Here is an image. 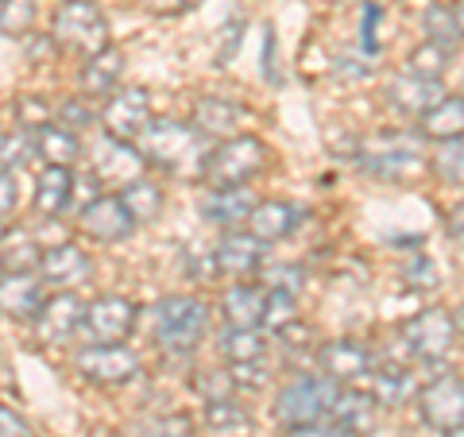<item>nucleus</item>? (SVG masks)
<instances>
[{
    "label": "nucleus",
    "instance_id": "nucleus-1",
    "mask_svg": "<svg viewBox=\"0 0 464 437\" xmlns=\"http://www.w3.org/2000/svg\"><path fill=\"white\" fill-rule=\"evenodd\" d=\"M201 136L194 124H179V121H151V128L140 136V151L159 163L163 170L174 174H198L206 167V151H201Z\"/></svg>",
    "mask_w": 464,
    "mask_h": 437
},
{
    "label": "nucleus",
    "instance_id": "nucleus-2",
    "mask_svg": "<svg viewBox=\"0 0 464 437\" xmlns=\"http://www.w3.org/2000/svg\"><path fill=\"white\" fill-rule=\"evenodd\" d=\"M51 39L70 54L93 58L109 47V20L93 0H63L54 12V32Z\"/></svg>",
    "mask_w": 464,
    "mask_h": 437
},
{
    "label": "nucleus",
    "instance_id": "nucleus-3",
    "mask_svg": "<svg viewBox=\"0 0 464 437\" xmlns=\"http://www.w3.org/2000/svg\"><path fill=\"white\" fill-rule=\"evenodd\" d=\"M209 329V306L190 295H174L155 306V341L170 353H190Z\"/></svg>",
    "mask_w": 464,
    "mask_h": 437
},
{
    "label": "nucleus",
    "instance_id": "nucleus-4",
    "mask_svg": "<svg viewBox=\"0 0 464 437\" xmlns=\"http://www.w3.org/2000/svg\"><path fill=\"white\" fill-rule=\"evenodd\" d=\"M264 163H267V148L256 136H232L209 151L206 167H201V179L209 186H240L252 174L264 170Z\"/></svg>",
    "mask_w": 464,
    "mask_h": 437
},
{
    "label": "nucleus",
    "instance_id": "nucleus-5",
    "mask_svg": "<svg viewBox=\"0 0 464 437\" xmlns=\"http://www.w3.org/2000/svg\"><path fill=\"white\" fill-rule=\"evenodd\" d=\"M341 395V384L329 380V375H302V380L286 384L279 403H275V414H279L283 426H302V422H317L329 418L333 403Z\"/></svg>",
    "mask_w": 464,
    "mask_h": 437
},
{
    "label": "nucleus",
    "instance_id": "nucleus-6",
    "mask_svg": "<svg viewBox=\"0 0 464 437\" xmlns=\"http://www.w3.org/2000/svg\"><path fill=\"white\" fill-rule=\"evenodd\" d=\"M360 167L380 174V179H406L422 167V143L411 132H391V136H375L372 143L360 148Z\"/></svg>",
    "mask_w": 464,
    "mask_h": 437
},
{
    "label": "nucleus",
    "instance_id": "nucleus-7",
    "mask_svg": "<svg viewBox=\"0 0 464 437\" xmlns=\"http://www.w3.org/2000/svg\"><path fill=\"white\" fill-rule=\"evenodd\" d=\"M74 368L90 384L121 387V384H128L140 372V356L132 353V348H124V345H90V348H82V353H78Z\"/></svg>",
    "mask_w": 464,
    "mask_h": 437
},
{
    "label": "nucleus",
    "instance_id": "nucleus-8",
    "mask_svg": "<svg viewBox=\"0 0 464 437\" xmlns=\"http://www.w3.org/2000/svg\"><path fill=\"white\" fill-rule=\"evenodd\" d=\"M418 411L430 430H457L464 426V380L460 375H438L430 387H422L418 395Z\"/></svg>",
    "mask_w": 464,
    "mask_h": 437
},
{
    "label": "nucleus",
    "instance_id": "nucleus-9",
    "mask_svg": "<svg viewBox=\"0 0 464 437\" xmlns=\"http://www.w3.org/2000/svg\"><path fill=\"white\" fill-rule=\"evenodd\" d=\"M143 163H148V155H140L136 143L105 136L97 143V155H93V179L101 186H121L124 190V186L143 179Z\"/></svg>",
    "mask_w": 464,
    "mask_h": 437
},
{
    "label": "nucleus",
    "instance_id": "nucleus-10",
    "mask_svg": "<svg viewBox=\"0 0 464 437\" xmlns=\"http://www.w3.org/2000/svg\"><path fill=\"white\" fill-rule=\"evenodd\" d=\"M101 121H105V136L136 143L151 128V121H155V116H151V97L143 93V90H121V93H112L105 112H101Z\"/></svg>",
    "mask_w": 464,
    "mask_h": 437
},
{
    "label": "nucleus",
    "instance_id": "nucleus-11",
    "mask_svg": "<svg viewBox=\"0 0 464 437\" xmlns=\"http://www.w3.org/2000/svg\"><path fill=\"white\" fill-rule=\"evenodd\" d=\"M453 333L457 322L445 310H422L402 325V341L418 360H441L453 348Z\"/></svg>",
    "mask_w": 464,
    "mask_h": 437
},
{
    "label": "nucleus",
    "instance_id": "nucleus-12",
    "mask_svg": "<svg viewBox=\"0 0 464 437\" xmlns=\"http://www.w3.org/2000/svg\"><path fill=\"white\" fill-rule=\"evenodd\" d=\"M136 325V306L121 295H101L85 310V329L97 345H121Z\"/></svg>",
    "mask_w": 464,
    "mask_h": 437
},
{
    "label": "nucleus",
    "instance_id": "nucleus-13",
    "mask_svg": "<svg viewBox=\"0 0 464 437\" xmlns=\"http://www.w3.org/2000/svg\"><path fill=\"white\" fill-rule=\"evenodd\" d=\"M136 225V217L128 213L124 206V198H93L90 206H85L78 213V228L85 232V237H93L101 244H112V240H124L128 232H132Z\"/></svg>",
    "mask_w": 464,
    "mask_h": 437
},
{
    "label": "nucleus",
    "instance_id": "nucleus-14",
    "mask_svg": "<svg viewBox=\"0 0 464 437\" xmlns=\"http://www.w3.org/2000/svg\"><path fill=\"white\" fill-rule=\"evenodd\" d=\"M85 310L90 306H82L78 295H70V290H58L54 298L43 302V310L35 314V333L39 341H70L74 337V329L85 325Z\"/></svg>",
    "mask_w": 464,
    "mask_h": 437
},
{
    "label": "nucleus",
    "instance_id": "nucleus-15",
    "mask_svg": "<svg viewBox=\"0 0 464 437\" xmlns=\"http://www.w3.org/2000/svg\"><path fill=\"white\" fill-rule=\"evenodd\" d=\"M39 275L47 279V286L70 290V286H78V283H85L93 275V259L85 256L78 244H54L51 252H43Z\"/></svg>",
    "mask_w": 464,
    "mask_h": 437
},
{
    "label": "nucleus",
    "instance_id": "nucleus-16",
    "mask_svg": "<svg viewBox=\"0 0 464 437\" xmlns=\"http://www.w3.org/2000/svg\"><path fill=\"white\" fill-rule=\"evenodd\" d=\"M213 259H217V271L232 275V279H248L264 267V240L252 237V232H232L221 244L213 248Z\"/></svg>",
    "mask_w": 464,
    "mask_h": 437
},
{
    "label": "nucleus",
    "instance_id": "nucleus-17",
    "mask_svg": "<svg viewBox=\"0 0 464 437\" xmlns=\"http://www.w3.org/2000/svg\"><path fill=\"white\" fill-rule=\"evenodd\" d=\"M387 101L406 116H426L438 101H445V90L438 78H426V74H399L395 82L387 85Z\"/></svg>",
    "mask_w": 464,
    "mask_h": 437
},
{
    "label": "nucleus",
    "instance_id": "nucleus-18",
    "mask_svg": "<svg viewBox=\"0 0 464 437\" xmlns=\"http://www.w3.org/2000/svg\"><path fill=\"white\" fill-rule=\"evenodd\" d=\"M317 364H322V372L329 375V380H337V384H353V380H360V375L372 372L368 348L360 341H348V337L329 341L322 353H317Z\"/></svg>",
    "mask_w": 464,
    "mask_h": 437
},
{
    "label": "nucleus",
    "instance_id": "nucleus-19",
    "mask_svg": "<svg viewBox=\"0 0 464 437\" xmlns=\"http://www.w3.org/2000/svg\"><path fill=\"white\" fill-rule=\"evenodd\" d=\"M248 116V109L240 101H228V97H201L198 109H194V128L206 140H232L237 136L240 121Z\"/></svg>",
    "mask_w": 464,
    "mask_h": 437
},
{
    "label": "nucleus",
    "instance_id": "nucleus-20",
    "mask_svg": "<svg viewBox=\"0 0 464 437\" xmlns=\"http://www.w3.org/2000/svg\"><path fill=\"white\" fill-rule=\"evenodd\" d=\"M256 206L259 201L244 182L240 186H213V190L201 198V217L213 225H237V221H248Z\"/></svg>",
    "mask_w": 464,
    "mask_h": 437
},
{
    "label": "nucleus",
    "instance_id": "nucleus-21",
    "mask_svg": "<svg viewBox=\"0 0 464 437\" xmlns=\"http://www.w3.org/2000/svg\"><path fill=\"white\" fill-rule=\"evenodd\" d=\"M298 225H302V209L290 206V201H259V206L252 209V217H248V232L259 237L264 244L290 237Z\"/></svg>",
    "mask_w": 464,
    "mask_h": 437
},
{
    "label": "nucleus",
    "instance_id": "nucleus-22",
    "mask_svg": "<svg viewBox=\"0 0 464 437\" xmlns=\"http://www.w3.org/2000/svg\"><path fill=\"white\" fill-rule=\"evenodd\" d=\"M0 302L8 317H35L43 310V283L32 279L27 271H5L0 283Z\"/></svg>",
    "mask_w": 464,
    "mask_h": 437
},
{
    "label": "nucleus",
    "instance_id": "nucleus-23",
    "mask_svg": "<svg viewBox=\"0 0 464 437\" xmlns=\"http://www.w3.org/2000/svg\"><path fill=\"white\" fill-rule=\"evenodd\" d=\"M221 310H225V322L228 325L256 329L259 322H264V314H267V295H264V286L240 283V286H232L228 295L221 298Z\"/></svg>",
    "mask_w": 464,
    "mask_h": 437
},
{
    "label": "nucleus",
    "instance_id": "nucleus-24",
    "mask_svg": "<svg viewBox=\"0 0 464 437\" xmlns=\"http://www.w3.org/2000/svg\"><path fill=\"white\" fill-rule=\"evenodd\" d=\"M329 418L337 422V430L344 437H364L375 426V399L360 395V391H341L337 403H333V411H329Z\"/></svg>",
    "mask_w": 464,
    "mask_h": 437
},
{
    "label": "nucleus",
    "instance_id": "nucleus-25",
    "mask_svg": "<svg viewBox=\"0 0 464 437\" xmlns=\"http://www.w3.org/2000/svg\"><path fill=\"white\" fill-rule=\"evenodd\" d=\"M124 74V54L116 47H105L101 54H93L82 70V90L90 97H109L116 90V82Z\"/></svg>",
    "mask_w": 464,
    "mask_h": 437
},
{
    "label": "nucleus",
    "instance_id": "nucleus-26",
    "mask_svg": "<svg viewBox=\"0 0 464 437\" xmlns=\"http://www.w3.org/2000/svg\"><path fill=\"white\" fill-rule=\"evenodd\" d=\"M422 136L426 140H464V97H445L422 116Z\"/></svg>",
    "mask_w": 464,
    "mask_h": 437
},
{
    "label": "nucleus",
    "instance_id": "nucleus-27",
    "mask_svg": "<svg viewBox=\"0 0 464 437\" xmlns=\"http://www.w3.org/2000/svg\"><path fill=\"white\" fill-rule=\"evenodd\" d=\"M35 155L47 159V167H70L78 159V136L66 124H39L35 128Z\"/></svg>",
    "mask_w": 464,
    "mask_h": 437
},
{
    "label": "nucleus",
    "instance_id": "nucleus-28",
    "mask_svg": "<svg viewBox=\"0 0 464 437\" xmlns=\"http://www.w3.org/2000/svg\"><path fill=\"white\" fill-rule=\"evenodd\" d=\"M70 194H74V174L70 167H47L39 174V190H35V209L43 217H54L66 209Z\"/></svg>",
    "mask_w": 464,
    "mask_h": 437
},
{
    "label": "nucleus",
    "instance_id": "nucleus-29",
    "mask_svg": "<svg viewBox=\"0 0 464 437\" xmlns=\"http://www.w3.org/2000/svg\"><path fill=\"white\" fill-rule=\"evenodd\" d=\"M264 353H267V337L259 329H237V325L225 329V337H221V356L225 360L256 364V360H264Z\"/></svg>",
    "mask_w": 464,
    "mask_h": 437
},
{
    "label": "nucleus",
    "instance_id": "nucleus-30",
    "mask_svg": "<svg viewBox=\"0 0 464 437\" xmlns=\"http://www.w3.org/2000/svg\"><path fill=\"white\" fill-rule=\"evenodd\" d=\"M422 27H426L430 43H438V47H445V51H457V43L464 39L460 24H457V12L445 8V5H430L426 16H422Z\"/></svg>",
    "mask_w": 464,
    "mask_h": 437
},
{
    "label": "nucleus",
    "instance_id": "nucleus-31",
    "mask_svg": "<svg viewBox=\"0 0 464 437\" xmlns=\"http://www.w3.org/2000/svg\"><path fill=\"white\" fill-rule=\"evenodd\" d=\"M121 198H124V206H128V213H132L136 221H155L159 209H163V190H159L155 182H148V179H136L132 186H124Z\"/></svg>",
    "mask_w": 464,
    "mask_h": 437
},
{
    "label": "nucleus",
    "instance_id": "nucleus-32",
    "mask_svg": "<svg viewBox=\"0 0 464 437\" xmlns=\"http://www.w3.org/2000/svg\"><path fill=\"white\" fill-rule=\"evenodd\" d=\"M35 20V0H0V27L5 35H27Z\"/></svg>",
    "mask_w": 464,
    "mask_h": 437
},
{
    "label": "nucleus",
    "instance_id": "nucleus-33",
    "mask_svg": "<svg viewBox=\"0 0 464 437\" xmlns=\"http://www.w3.org/2000/svg\"><path fill=\"white\" fill-rule=\"evenodd\" d=\"M433 170L445 182H464V140H445L433 155Z\"/></svg>",
    "mask_w": 464,
    "mask_h": 437
},
{
    "label": "nucleus",
    "instance_id": "nucleus-34",
    "mask_svg": "<svg viewBox=\"0 0 464 437\" xmlns=\"http://www.w3.org/2000/svg\"><path fill=\"white\" fill-rule=\"evenodd\" d=\"M206 426L209 430H232V426H248V414L240 411L232 399H209L206 403Z\"/></svg>",
    "mask_w": 464,
    "mask_h": 437
},
{
    "label": "nucleus",
    "instance_id": "nucleus-35",
    "mask_svg": "<svg viewBox=\"0 0 464 437\" xmlns=\"http://www.w3.org/2000/svg\"><path fill=\"white\" fill-rule=\"evenodd\" d=\"M375 403H402V395L411 391V380H406V372L402 368H383V372H375Z\"/></svg>",
    "mask_w": 464,
    "mask_h": 437
},
{
    "label": "nucleus",
    "instance_id": "nucleus-36",
    "mask_svg": "<svg viewBox=\"0 0 464 437\" xmlns=\"http://www.w3.org/2000/svg\"><path fill=\"white\" fill-rule=\"evenodd\" d=\"M32 264H43L35 244L27 237H5V271H27Z\"/></svg>",
    "mask_w": 464,
    "mask_h": 437
},
{
    "label": "nucleus",
    "instance_id": "nucleus-37",
    "mask_svg": "<svg viewBox=\"0 0 464 437\" xmlns=\"http://www.w3.org/2000/svg\"><path fill=\"white\" fill-rule=\"evenodd\" d=\"M290 322H295V295H290V290H267L264 325L267 329H286Z\"/></svg>",
    "mask_w": 464,
    "mask_h": 437
},
{
    "label": "nucleus",
    "instance_id": "nucleus-38",
    "mask_svg": "<svg viewBox=\"0 0 464 437\" xmlns=\"http://www.w3.org/2000/svg\"><path fill=\"white\" fill-rule=\"evenodd\" d=\"M445 58H449L445 47H438V43H426V47H418L411 54V70H414V74H426V78H438L441 66H445Z\"/></svg>",
    "mask_w": 464,
    "mask_h": 437
},
{
    "label": "nucleus",
    "instance_id": "nucleus-39",
    "mask_svg": "<svg viewBox=\"0 0 464 437\" xmlns=\"http://www.w3.org/2000/svg\"><path fill=\"white\" fill-rule=\"evenodd\" d=\"M402 275H406V283H411V286H422V290L438 286V267L430 264V256H418V259H411Z\"/></svg>",
    "mask_w": 464,
    "mask_h": 437
},
{
    "label": "nucleus",
    "instance_id": "nucleus-40",
    "mask_svg": "<svg viewBox=\"0 0 464 437\" xmlns=\"http://www.w3.org/2000/svg\"><path fill=\"white\" fill-rule=\"evenodd\" d=\"M380 24H383V8L380 5H364V27H360V43H364V51L375 54L380 51Z\"/></svg>",
    "mask_w": 464,
    "mask_h": 437
},
{
    "label": "nucleus",
    "instance_id": "nucleus-41",
    "mask_svg": "<svg viewBox=\"0 0 464 437\" xmlns=\"http://www.w3.org/2000/svg\"><path fill=\"white\" fill-rule=\"evenodd\" d=\"M232 372H209V375H198V387L206 391V403L209 399H228V391H232Z\"/></svg>",
    "mask_w": 464,
    "mask_h": 437
},
{
    "label": "nucleus",
    "instance_id": "nucleus-42",
    "mask_svg": "<svg viewBox=\"0 0 464 437\" xmlns=\"http://www.w3.org/2000/svg\"><path fill=\"white\" fill-rule=\"evenodd\" d=\"M286 437H344L333 418H317V422H302V426H286Z\"/></svg>",
    "mask_w": 464,
    "mask_h": 437
},
{
    "label": "nucleus",
    "instance_id": "nucleus-43",
    "mask_svg": "<svg viewBox=\"0 0 464 437\" xmlns=\"http://www.w3.org/2000/svg\"><path fill=\"white\" fill-rule=\"evenodd\" d=\"M267 286H271V290H290V295H298L302 271H298V267H271V271H267Z\"/></svg>",
    "mask_w": 464,
    "mask_h": 437
},
{
    "label": "nucleus",
    "instance_id": "nucleus-44",
    "mask_svg": "<svg viewBox=\"0 0 464 437\" xmlns=\"http://www.w3.org/2000/svg\"><path fill=\"white\" fill-rule=\"evenodd\" d=\"M24 151H35V136H5V167H12V163H24Z\"/></svg>",
    "mask_w": 464,
    "mask_h": 437
},
{
    "label": "nucleus",
    "instance_id": "nucleus-45",
    "mask_svg": "<svg viewBox=\"0 0 464 437\" xmlns=\"http://www.w3.org/2000/svg\"><path fill=\"white\" fill-rule=\"evenodd\" d=\"M93 121V112H90V105H78V101H66V105H63V124L70 128V132H74V128H78V132H82V128L85 124H90Z\"/></svg>",
    "mask_w": 464,
    "mask_h": 437
},
{
    "label": "nucleus",
    "instance_id": "nucleus-46",
    "mask_svg": "<svg viewBox=\"0 0 464 437\" xmlns=\"http://www.w3.org/2000/svg\"><path fill=\"white\" fill-rule=\"evenodd\" d=\"M232 380L244 384V387H259L267 380V372H259V360L256 364H232Z\"/></svg>",
    "mask_w": 464,
    "mask_h": 437
},
{
    "label": "nucleus",
    "instance_id": "nucleus-47",
    "mask_svg": "<svg viewBox=\"0 0 464 437\" xmlns=\"http://www.w3.org/2000/svg\"><path fill=\"white\" fill-rule=\"evenodd\" d=\"M0 426H5V437H32V426H27V422L12 411V406L0 411Z\"/></svg>",
    "mask_w": 464,
    "mask_h": 437
},
{
    "label": "nucleus",
    "instance_id": "nucleus-48",
    "mask_svg": "<svg viewBox=\"0 0 464 437\" xmlns=\"http://www.w3.org/2000/svg\"><path fill=\"white\" fill-rule=\"evenodd\" d=\"M0 209H5V217H12V209H16V174H12V167H5V182H0Z\"/></svg>",
    "mask_w": 464,
    "mask_h": 437
},
{
    "label": "nucleus",
    "instance_id": "nucleus-49",
    "mask_svg": "<svg viewBox=\"0 0 464 437\" xmlns=\"http://www.w3.org/2000/svg\"><path fill=\"white\" fill-rule=\"evenodd\" d=\"M151 12H159V16H174V12H186V8H194L198 0H143Z\"/></svg>",
    "mask_w": 464,
    "mask_h": 437
},
{
    "label": "nucleus",
    "instance_id": "nucleus-50",
    "mask_svg": "<svg viewBox=\"0 0 464 437\" xmlns=\"http://www.w3.org/2000/svg\"><path fill=\"white\" fill-rule=\"evenodd\" d=\"M449 237H453V240L464 248V201H460L453 213H449Z\"/></svg>",
    "mask_w": 464,
    "mask_h": 437
},
{
    "label": "nucleus",
    "instance_id": "nucleus-51",
    "mask_svg": "<svg viewBox=\"0 0 464 437\" xmlns=\"http://www.w3.org/2000/svg\"><path fill=\"white\" fill-rule=\"evenodd\" d=\"M453 12H457V24H460V32H464V0H457V5H453Z\"/></svg>",
    "mask_w": 464,
    "mask_h": 437
},
{
    "label": "nucleus",
    "instance_id": "nucleus-52",
    "mask_svg": "<svg viewBox=\"0 0 464 437\" xmlns=\"http://www.w3.org/2000/svg\"><path fill=\"white\" fill-rule=\"evenodd\" d=\"M453 322H457V325L464 329V306H460V310H457V317H453Z\"/></svg>",
    "mask_w": 464,
    "mask_h": 437
},
{
    "label": "nucleus",
    "instance_id": "nucleus-53",
    "mask_svg": "<svg viewBox=\"0 0 464 437\" xmlns=\"http://www.w3.org/2000/svg\"><path fill=\"white\" fill-rule=\"evenodd\" d=\"M445 437H464V426H457V430H449Z\"/></svg>",
    "mask_w": 464,
    "mask_h": 437
}]
</instances>
